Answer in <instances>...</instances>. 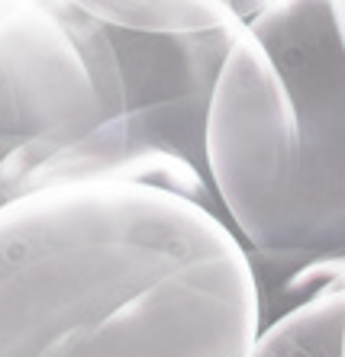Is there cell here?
Listing matches in <instances>:
<instances>
[{"label": "cell", "mask_w": 345, "mask_h": 357, "mask_svg": "<svg viewBox=\"0 0 345 357\" xmlns=\"http://www.w3.org/2000/svg\"><path fill=\"white\" fill-rule=\"evenodd\" d=\"M261 328L245 241L142 183L0 203V357H245Z\"/></svg>", "instance_id": "cell-1"}, {"label": "cell", "mask_w": 345, "mask_h": 357, "mask_svg": "<svg viewBox=\"0 0 345 357\" xmlns=\"http://www.w3.org/2000/svg\"><path fill=\"white\" fill-rule=\"evenodd\" d=\"M210 177L258 293L345 258V52L329 0H271L213 91Z\"/></svg>", "instance_id": "cell-2"}, {"label": "cell", "mask_w": 345, "mask_h": 357, "mask_svg": "<svg viewBox=\"0 0 345 357\" xmlns=\"http://www.w3.org/2000/svg\"><path fill=\"white\" fill-rule=\"evenodd\" d=\"M123 109L107 26L61 0H20L0 20V203L17 197L36 165Z\"/></svg>", "instance_id": "cell-3"}, {"label": "cell", "mask_w": 345, "mask_h": 357, "mask_svg": "<svg viewBox=\"0 0 345 357\" xmlns=\"http://www.w3.org/2000/svg\"><path fill=\"white\" fill-rule=\"evenodd\" d=\"M61 3L107 29L149 36L213 33L245 23L229 0H61Z\"/></svg>", "instance_id": "cell-4"}, {"label": "cell", "mask_w": 345, "mask_h": 357, "mask_svg": "<svg viewBox=\"0 0 345 357\" xmlns=\"http://www.w3.org/2000/svg\"><path fill=\"white\" fill-rule=\"evenodd\" d=\"M245 357H345V287L261 325Z\"/></svg>", "instance_id": "cell-5"}, {"label": "cell", "mask_w": 345, "mask_h": 357, "mask_svg": "<svg viewBox=\"0 0 345 357\" xmlns=\"http://www.w3.org/2000/svg\"><path fill=\"white\" fill-rule=\"evenodd\" d=\"M229 3H233V10H236L239 17H242L245 23H249V20H252V17H258L261 10L268 7L271 0H229Z\"/></svg>", "instance_id": "cell-6"}, {"label": "cell", "mask_w": 345, "mask_h": 357, "mask_svg": "<svg viewBox=\"0 0 345 357\" xmlns=\"http://www.w3.org/2000/svg\"><path fill=\"white\" fill-rule=\"evenodd\" d=\"M329 13H332V26H336L339 45L345 52V0H329Z\"/></svg>", "instance_id": "cell-7"}, {"label": "cell", "mask_w": 345, "mask_h": 357, "mask_svg": "<svg viewBox=\"0 0 345 357\" xmlns=\"http://www.w3.org/2000/svg\"><path fill=\"white\" fill-rule=\"evenodd\" d=\"M17 3H20V0H0V20L7 17V13H10L13 7H17Z\"/></svg>", "instance_id": "cell-8"}]
</instances>
